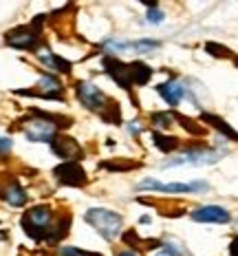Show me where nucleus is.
Instances as JSON below:
<instances>
[{"mask_svg": "<svg viewBox=\"0 0 238 256\" xmlns=\"http://www.w3.org/2000/svg\"><path fill=\"white\" fill-rule=\"evenodd\" d=\"M71 126V120L57 115H46L35 110L33 117H29L26 122H22V132L29 142L35 144H44V142H53L57 137V128Z\"/></svg>", "mask_w": 238, "mask_h": 256, "instance_id": "nucleus-1", "label": "nucleus"}, {"mask_svg": "<svg viewBox=\"0 0 238 256\" xmlns=\"http://www.w3.org/2000/svg\"><path fill=\"white\" fill-rule=\"evenodd\" d=\"M22 228L29 236L38 238V241H51L53 230V212L49 206H35L24 212Z\"/></svg>", "mask_w": 238, "mask_h": 256, "instance_id": "nucleus-2", "label": "nucleus"}, {"mask_svg": "<svg viewBox=\"0 0 238 256\" xmlns=\"http://www.w3.org/2000/svg\"><path fill=\"white\" fill-rule=\"evenodd\" d=\"M84 221L88 226H93L106 241H113L121 234V226H124V218L117 212L106 210V208H91V210L84 214Z\"/></svg>", "mask_w": 238, "mask_h": 256, "instance_id": "nucleus-3", "label": "nucleus"}, {"mask_svg": "<svg viewBox=\"0 0 238 256\" xmlns=\"http://www.w3.org/2000/svg\"><path fill=\"white\" fill-rule=\"evenodd\" d=\"M42 16H38L33 24H24V26H15V29L7 31L4 36V42L13 49H24V51H31V49H38V42H40V31H38V24H40Z\"/></svg>", "mask_w": 238, "mask_h": 256, "instance_id": "nucleus-4", "label": "nucleus"}, {"mask_svg": "<svg viewBox=\"0 0 238 256\" xmlns=\"http://www.w3.org/2000/svg\"><path fill=\"white\" fill-rule=\"evenodd\" d=\"M75 95L77 100L86 106L88 110H93V113H99L102 115L106 110V106H108L110 100H106V95L95 86L93 82H77L75 84Z\"/></svg>", "mask_w": 238, "mask_h": 256, "instance_id": "nucleus-5", "label": "nucleus"}, {"mask_svg": "<svg viewBox=\"0 0 238 256\" xmlns=\"http://www.w3.org/2000/svg\"><path fill=\"white\" fill-rule=\"evenodd\" d=\"M214 162H219V152L205 150V148H192V150L183 152L181 157L168 162L166 166H208Z\"/></svg>", "mask_w": 238, "mask_h": 256, "instance_id": "nucleus-6", "label": "nucleus"}, {"mask_svg": "<svg viewBox=\"0 0 238 256\" xmlns=\"http://www.w3.org/2000/svg\"><path fill=\"white\" fill-rule=\"evenodd\" d=\"M53 174L57 177L60 184L73 186V188H79V186L86 184V172H84V168L79 166L77 162H64V164H60V166L53 170Z\"/></svg>", "mask_w": 238, "mask_h": 256, "instance_id": "nucleus-7", "label": "nucleus"}, {"mask_svg": "<svg viewBox=\"0 0 238 256\" xmlns=\"http://www.w3.org/2000/svg\"><path fill=\"white\" fill-rule=\"evenodd\" d=\"M102 64H104L106 73H108L124 90H130L135 86V84H132V76H130V64H124L121 60H115V58H108V56L102 60Z\"/></svg>", "mask_w": 238, "mask_h": 256, "instance_id": "nucleus-8", "label": "nucleus"}, {"mask_svg": "<svg viewBox=\"0 0 238 256\" xmlns=\"http://www.w3.org/2000/svg\"><path fill=\"white\" fill-rule=\"evenodd\" d=\"M51 150L60 159H64V162H77V159L84 154V150L79 148V144L66 135H57L55 140L51 142Z\"/></svg>", "mask_w": 238, "mask_h": 256, "instance_id": "nucleus-9", "label": "nucleus"}, {"mask_svg": "<svg viewBox=\"0 0 238 256\" xmlns=\"http://www.w3.org/2000/svg\"><path fill=\"white\" fill-rule=\"evenodd\" d=\"M38 88L42 90H20L22 95H38L44 100H62V82L51 73H44L38 84Z\"/></svg>", "mask_w": 238, "mask_h": 256, "instance_id": "nucleus-10", "label": "nucleus"}, {"mask_svg": "<svg viewBox=\"0 0 238 256\" xmlns=\"http://www.w3.org/2000/svg\"><path fill=\"white\" fill-rule=\"evenodd\" d=\"M137 188L157 190V192H197V190H208V184H159L155 179H146Z\"/></svg>", "mask_w": 238, "mask_h": 256, "instance_id": "nucleus-11", "label": "nucleus"}, {"mask_svg": "<svg viewBox=\"0 0 238 256\" xmlns=\"http://www.w3.org/2000/svg\"><path fill=\"white\" fill-rule=\"evenodd\" d=\"M192 218L199 223H230L232 214L221 206H203L192 212Z\"/></svg>", "mask_w": 238, "mask_h": 256, "instance_id": "nucleus-12", "label": "nucleus"}, {"mask_svg": "<svg viewBox=\"0 0 238 256\" xmlns=\"http://www.w3.org/2000/svg\"><path fill=\"white\" fill-rule=\"evenodd\" d=\"M35 58L44 64L49 71H57V73H71V62H66L64 58L55 56L49 46H40V49H35Z\"/></svg>", "mask_w": 238, "mask_h": 256, "instance_id": "nucleus-13", "label": "nucleus"}, {"mask_svg": "<svg viewBox=\"0 0 238 256\" xmlns=\"http://www.w3.org/2000/svg\"><path fill=\"white\" fill-rule=\"evenodd\" d=\"M157 93L161 95V98L166 100V102L170 104V106H179V102H181L183 95H185V88L177 82V80H168L166 84H159V86H157Z\"/></svg>", "mask_w": 238, "mask_h": 256, "instance_id": "nucleus-14", "label": "nucleus"}, {"mask_svg": "<svg viewBox=\"0 0 238 256\" xmlns=\"http://www.w3.org/2000/svg\"><path fill=\"white\" fill-rule=\"evenodd\" d=\"M0 196H2V199L7 201L9 206H13V208H20V206L26 204V192L20 188V184L15 179L7 181V186L0 190Z\"/></svg>", "mask_w": 238, "mask_h": 256, "instance_id": "nucleus-15", "label": "nucleus"}, {"mask_svg": "<svg viewBox=\"0 0 238 256\" xmlns=\"http://www.w3.org/2000/svg\"><path fill=\"white\" fill-rule=\"evenodd\" d=\"M201 120L208 122V124H210L212 128H216L219 132H223L227 140H234V142H238V132H236L230 124H227L225 120H221V117H216V115H212V113H203V115H201Z\"/></svg>", "mask_w": 238, "mask_h": 256, "instance_id": "nucleus-16", "label": "nucleus"}, {"mask_svg": "<svg viewBox=\"0 0 238 256\" xmlns=\"http://www.w3.org/2000/svg\"><path fill=\"white\" fill-rule=\"evenodd\" d=\"M130 76H132V84L144 86V84L150 82L152 68L148 66V64H144V62H130Z\"/></svg>", "mask_w": 238, "mask_h": 256, "instance_id": "nucleus-17", "label": "nucleus"}, {"mask_svg": "<svg viewBox=\"0 0 238 256\" xmlns=\"http://www.w3.org/2000/svg\"><path fill=\"white\" fill-rule=\"evenodd\" d=\"M152 142H155V146L161 152H172L174 148L179 146L177 137H168V135H161V132H155V135H152Z\"/></svg>", "mask_w": 238, "mask_h": 256, "instance_id": "nucleus-18", "label": "nucleus"}, {"mask_svg": "<svg viewBox=\"0 0 238 256\" xmlns=\"http://www.w3.org/2000/svg\"><path fill=\"white\" fill-rule=\"evenodd\" d=\"M172 117H174V120H177L179 124H181V126L185 128V130H190V132H192V135H203V132H205V128H203V126H197V122L188 120V117H185V115L174 113Z\"/></svg>", "mask_w": 238, "mask_h": 256, "instance_id": "nucleus-19", "label": "nucleus"}, {"mask_svg": "<svg viewBox=\"0 0 238 256\" xmlns=\"http://www.w3.org/2000/svg\"><path fill=\"white\" fill-rule=\"evenodd\" d=\"M99 168H106V170H135V168H139V162H104V164H99Z\"/></svg>", "mask_w": 238, "mask_h": 256, "instance_id": "nucleus-20", "label": "nucleus"}, {"mask_svg": "<svg viewBox=\"0 0 238 256\" xmlns=\"http://www.w3.org/2000/svg\"><path fill=\"white\" fill-rule=\"evenodd\" d=\"M150 122H152V126L161 128V130H168V128L172 126V115L170 113H152Z\"/></svg>", "mask_w": 238, "mask_h": 256, "instance_id": "nucleus-21", "label": "nucleus"}, {"mask_svg": "<svg viewBox=\"0 0 238 256\" xmlns=\"http://www.w3.org/2000/svg\"><path fill=\"white\" fill-rule=\"evenodd\" d=\"M155 49H159V42H155V40L132 42V51H137V53H150V51H155Z\"/></svg>", "mask_w": 238, "mask_h": 256, "instance_id": "nucleus-22", "label": "nucleus"}, {"mask_svg": "<svg viewBox=\"0 0 238 256\" xmlns=\"http://www.w3.org/2000/svg\"><path fill=\"white\" fill-rule=\"evenodd\" d=\"M205 49H208L212 56H216V58H230V49L216 44V42H208V44H205Z\"/></svg>", "mask_w": 238, "mask_h": 256, "instance_id": "nucleus-23", "label": "nucleus"}, {"mask_svg": "<svg viewBox=\"0 0 238 256\" xmlns=\"http://www.w3.org/2000/svg\"><path fill=\"white\" fill-rule=\"evenodd\" d=\"M163 18H166V16H163V12L159 7H150V9H148V22H150V24H161Z\"/></svg>", "mask_w": 238, "mask_h": 256, "instance_id": "nucleus-24", "label": "nucleus"}, {"mask_svg": "<svg viewBox=\"0 0 238 256\" xmlns=\"http://www.w3.org/2000/svg\"><path fill=\"white\" fill-rule=\"evenodd\" d=\"M155 256H179V252H177V248H172V245H161V250H159Z\"/></svg>", "mask_w": 238, "mask_h": 256, "instance_id": "nucleus-25", "label": "nucleus"}, {"mask_svg": "<svg viewBox=\"0 0 238 256\" xmlns=\"http://www.w3.org/2000/svg\"><path fill=\"white\" fill-rule=\"evenodd\" d=\"M230 254H232V256H238V238H234V241H232V245H230Z\"/></svg>", "mask_w": 238, "mask_h": 256, "instance_id": "nucleus-26", "label": "nucleus"}, {"mask_svg": "<svg viewBox=\"0 0 238 256\" xmlns=\"http://www.w3.org/2000/svg\"><path fill=\"white\" fill-rule=\"evenodd\" d=\"M130 132H132V135H139V132H141L139 122H132V124H130Z\"/></svg>", "mask_w": 238, "mask_h": 256, "instance_id": "nucleus-27", "label": "nucleus"}, {"mask_svg": "<svg viewBox=\"0 0 238 256\" xmlns=\"http://www.w3.org/2000/svg\"><path fill=\"white\" fill-rule=\"evenodd\" d=\"M117 256H137L135 252H130V250H124V252H119Z\"/></svg>", "mask_w": 238, "mask_h": 256, "instance_id": "nucleus-28", "label": "nucleus"}, {"mask_svg": "<svg viewBox=\"0 0 238 256\" xmlns=\"http://www.w3.org/2000/svg\"><path fill=\"white\" fill-rule=\"evenodd\" d=\"M236 66H238V58H236Z\"/></svg>", "mask_w": 238, "mask_h": 256, "instance_id": "nucleus-29", "label": "nucleus"}]
</instances>
